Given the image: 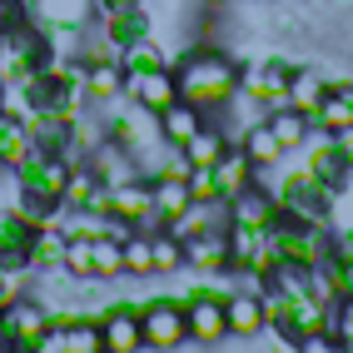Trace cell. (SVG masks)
<instances>
[{
	"label": "cell",
	"mask_w": 353,
	"mask_h": 353,
	"mask_svg": "<svg viewBox=\"0 0 353 353\" xmlns=\"http://www.w3.org/2000/svg\"><path fill=\"white\" fill-rule=\"evenodd\" d=\"M174 80H179V100H190L209 120H219L229 100L239 95V60L224 50H209V45H194L174 60Z\"/></svg>",
	"instance_id": "1"
},
{
	"label": "cell",
	"mask_w": 353,
	"mask_h": 353,
	"mask_svg": "<svg viewBox=\"0 0 353 353\" xmlns=\"http://www.w3.org/2000/svg\"><path fill=\"white\" fill-rule=\"evenodd\" d=\"M139 334L150 353H174L190 343V323H184V299H150L139 309Z\"/></svg>",
	"instance_id": "2"
},
{
	"label": "cell",
	"mask_w": 353,
	"mask_h": 353,
	"mask_svg": "<svg viewBox=\"0 0 353 353\" xmlns=\"http://www.w3.org/2000/svg\"><path fill=\"white\" fill-rule=\"evenodd\" d=\"M184 323H190V343L199 348H219L229 339V319H224V294H190L184 299Z\"/></svg>",
	"instance_id": "3"
},
{
	"label": "cell",
	"mask_w": 353,
	"mask_h": 353,
	"mask_svg": "<svg viewBox=\"0 0 353 353\" xmlns=\"http://www.w3.org/2000/svg\"><path fill=\"white\" fill-rule=\"evenodd\" d=\"M184 269H194L199 279L229 274V229H204L194 239H184Z\"/></svg>",
	"instance_id": "4"
},
{
	"label": "cell",
	"mask_w": 353,
	"mask_h": 353,
	"mask_svg": "<svg viewBox=\"0 0 353 353\" xmlns=\"http://www.w3.org/2000/svg\"><path fill=\"white\" fill-rule=\"evenodd\" d=\"M100 319V339H105V353H145V334H139V309H110L95 314Z\"/></svg>",
	"instance_id": "5"
},
{
	"label": "cell",
	"mask_w": 353,
	"mask_h": 353,
	"mask_svg": "<svg viewBox=\"0 0 353 353\" xmlns=\"http://www.w3.org/2000/svg\"><path fill=\"white\" fill-rule=\"evenodd\" d=\"M125 95L159 114V110H170L179 100V80H174L170 65H164V70H145V75H125Z\"/></svg>",
	"instance_id": "6"
},
{
	"label": "cell",
	"mask_w": 353,
	"mask_h": 353,
	"mask_svg": "<svg viewBox=\"0 0 353 353\" xmlns=\"http://www.w3.org/2000/svg\"><path fill=\"white\" fill-rule=\"evenodd\" d=\"M30 10H35L30 20L40 30H85L95 0H30Z\"/></svg>",
	"instance_id": "7"
},
{
	"label": "cell",
	"mask_w": 353,
	"mask_h": 353,
	"mask_svg": "<svg viewBox=\"0 0 353 353\" xmlns=\"http://www.w3.org/2000/svg\"><path fill=\"white\" fill-rule=\"evenodd\" d=\"M224 319H229V339H254L259 328H264V294L254 289H234L224 294Z\"/></svg>",
	"instance_id": "8"
},
{
	"label": "cell",
	"mask_w": 353,
	"mask_h": 353,
	"mask_svg": "<svg viewBox=\"0 0 353 353\" xmlns=\"http://www.w3.org/2000/svg\"><path fill=\"white\" fill-rule=\"evenodd\" d=\"M204 125H209V114L199 105H190V100H174L170 110H159V134H164V145H170V150H184Z\"/></svg>",
	"instance_id": "9"
},
{
	"label": "cell",
	"mask_w": 353,
	"mask_h": 353,
	"mask_svg": "<svg viewBox=\"0 0 353 353\" xmlns=\"http://www.w3.org/2000/svg\"><path fill=\"white\" fill-rule=\"evenodd\" d=\"M279 214V199L264 190V184H249L229 199V224H249V229H269Z\"/></svg>",
	"instance_id": "10"
},
{
	"label": "cell",
	"mask_w": 353,
	"mask_h": 353,
	"mask_svg": "<svg viewBox=\"0 0 353 353\" xmlns=\"http://www.w3.org/2000/svg\"><path fill=\"white\" fill-rule=\"evenodd\" d=\"M100 30H105V40L114 50H125V45L154 35V15L145 6H134V10H120V15H100Z\"/></svg>",
	"instance_id": "11"
},
{
	"label": "cell",
	"mask_w": 353,
	"mask_h": 353,
	"mask_svg": "<svg viewBox=\"0 0 353 353\" xmlns=\"http://www.w3.org/2000/svg\"><path fill=\"white\" fill-rule=\"evenodd\" d=\"M254 159L244 154V145H229L219 159H214V179H219V194H224V204L234 199V194H239V190H249V184H254Z\"/></svg>",
	"instance_id": "12"
},
{
	"label": "cell",
	"mask_w": 353,
	"mask_h": 353,
	"mask_svg": "<svg viewBox=\"0 0 353 353\" xmlns=\"http://www.w3.org/2000/svg\"><path fill=\"white\" fill-rule=\"evenodd\" d=\"M264 125L274 130V139H279V150H284V154H299V150H303V139L314 134L309 114H299L294 105H279V110H269V114H264Z\"/></svg>",
	"instance_id": "13"
},
{
	"label": "cell",
	"mask_w": 353,
	"mask_h": 353,
	"mask_svg": "<svg viewBox=\"0 0 353 353\" xmlns=\"http://www.w3.org/2000/svg\"><path fill=\"white\" fill-rule=\"evenodd\" d=\"M65 244H70V234H65L60 224H40L35 239H30V274L65 269Z\"/></svg>",
	"instance_id": "14"
},
{
	"label": "cell",
	"mask_w": 353,
	"mask_h": 353,
	"mask_svg": "<svg viewBox=\"0 0 353 353\" xmlns=\"http://www.w3.org/2000/svg\"><path fill=\"white\" fill-rule=\"evenodd\" d=\"M85 95H90V105H110L114 95H125V65L120 60L85 65Z\"/></svg>",
	"instance_id": "15"
},
{
	"label": "cell",
	"mask_w": 353,
	"mask_h": 353,
	"mask_svg": "<svg viewBox=\"0 0 353 353\" xmlns=\"http://www.w3.org/2000/svg\"><path fill=\"white\" fill-rule=\"evenodd\" d=\"M323 90H328V80L319 75L314 65L289 70V105H294L299 114H309V125H314V110H319V100H323Z\"/></svg>",
	"instance_id": "16"
},
{
	"label": "cell",
	"mask_w": 353,
	"mask_h": 353,
	"mask_svg": "<svg viewBox=\"0 0 353 353\" xmlns=\"http://www.w3.org/2000/svg\"><path fill=\"white\" fill-rule=\"evenodd\" d=\"M30 145H35V139H30V125L0 110V164H6V170H15V164L30 154Z\"/></svg>",
	"instance_id": "17"
},
{
	"label": "cell",
	"mask_w": 353,
	"mask_h": 353,
	"mask_svg": "<svg viewBox=\"0 0 353 353\" xmlns=\"http://www.w3.org/2000/svg\"><path fill=\"white\" fill-rule=\"evenodd\" d=\"M120 65H125V75H145V70H164V65L174 70V60L164 55V45H159L154 35L134 40V45H125V50H120Z\"/></svg>",
	"instance_id": "18"
},
{
	"label": "cell",
	"mask_w": 353,
	"mask_h": 353,
	"mask_svg": "<svg viewBox=\"0 0 353 353\" xmlns=\"http://www.w3.org/2000/svg\"><path fill=\"white\" fill-rule=\"evenodd\" d=\"M239 145H244V154L254 159V170H279V159H284V150H279V139H274V130H269L264 120L249 125Z\"/></svg>",
	"instance_id": "19"
},
{
	"label": "cell",
	"mask_w": 353,
	"mask_h": 353,
	"mask_svg": "<svg viewBox=\"0 0 353 353\" xmlns=\"http://www.w3.org/2000/svg\"><path fill=\"white\" fill-rule=\"evenodd\" d=\"M154 184V214H159V224H170L174 214H184L190 209V179H150Z\"/></svg>",
	"instance_id": "20"
},
{
	"label": "cell",
	"mask_w": 353,
	"mask_h": 353,
	"mask_svg": "<svg viewBox=\"0 0 353 353\" xmlns=\"http://www.w3.org/2000/svg\"><path fill=\"white\" fill-rule=\"evenodd\" d=\"M150 244H154V274H179L184 269V239L170 229H150Z\"/></svg>",
	"instance_id": "21"
},
{
	"label": "cell",
	"mask_w": 353,
	"mask_h": 353,
	"mask_svg": "<svg viewBox=\"0 0 353 353\" xmlns=\"http://www.w3.org/2000/svg\"><path fill=\"white\" fill-rule=\"evenodd\" d=\"M224 150H229V139H224V130H219L214 120H209V125H204V130H199V134L190 139V145H184V159H190L194 170H199V164H214V159H219Z\"/></svg>",
	"instance_id": "22"
},
{
	"label": "cell",
	"mask_w": 353,
	"mask_h": 353,
	"mask_svg": "<svg viewBox=\"0 0 353 353\" xmlns=\"http://www.w3.org/2000/svg\"><path fill=\"white\" fill-rule=\"evenodd\" d=\"M120 254H125V274H134V279H150V274H154V244H150V229H134L130 239L120 244Z\"/></svg>",
	"instance_id": "23"
},
{
	"label": "cell",
	"mask_w": 353,
	"mask_h": 353,
	"mask_svg": "<svg viewBox=\"0 0 353 353\" xmlns=\"http://www.w3.org/2000/svg\"><path fill=\"white\" fill-rule=\"evenodd\" d=\"M65 269L75 279H95V239L90 234H70L65 244Z\"/></svg>",
	"instance_id": "24"
},
{
	"label": "cell",
	"mask_w": 353,
	"mask_h": 353,
	"mask_svg": "<svg viewBox=\"0 0 353 353\" xmlns=\"http://www.w3.org/2000/svg\"><path fill=\"white\" fill-rule=\"evenodd\" d=\"M125 274V254H120V239L114 234H95V279H120Z\"/></svg>",
	"instance_id": "25"
},
{
	"label": "cell",
	"mask_w": 353,
	"mask_h": 353,
	"mask_svg": "<svg viewBox=\"0 0 353 353\" xmlns=\"http://www.w3.org/2000/svg\"><path fill=\"white\" fill-rule=\"evenodd\" d=\"M328 334H334V343H339V348H348V353H353V294H343L334 309H328Z\"/></svg>",
	"instance_id": "26"
},
{
	"label": "cell",
	"mask_w": 353,
	"mask_h": 353,
	"mask_svg": "<svg viewBox=\"0 0 353 353\" xmlns=\"http://www.w3.org/2000/svg\"><path fill=\"white\" fill-rule=\"evenodd\" d=\"M190 194L204 199V204L224 199V194H219V179H214V164H199V170H190Z\"/></svg>",
	"instance_id": "27"
},
{
	"label": "cell",
	"mask_w": 353,
	"mask_h": 353,
	"mask_svg": "<svg viewBox=\"0 0 353 353\" xmlns=\"http://www.w3.org/2000/svg\"><path fill=\"white\" fill-rule=\"evenodd\" d=\"M334 145H339V154H343V164H348V170H353V125L334 134Z\"/></svg>",
	"instance_id": "28"
},
{
	"label": "cell",
	"mask_w": 353,
	"mask_h": 353,
	"mask_svg": "<svg viewBox=\"0 0 353 353\" xmlns=\"http://www.w3.org/2000/svg\"><path fill=\"white\" fill-rule=\"evenodd\" d=\"M100 15H120V10H134V6H145V0H95Z\"/></svg>",
	"instance_id": "29"
},
{
	"label": "cell",
	"mask_w": 353,
	"mask_h": 353,
	"mask_svg": "<svg viewBox=\"0 0 353 353\" xmlns=\"http://www.w3.org/2000/svg\"><path fill=\"white\" fill-rule=\"evenodd\" d=\"M0 110H6V80H0Z\"/></svg>",
	"instance_id": "30"
}]
</instances>
